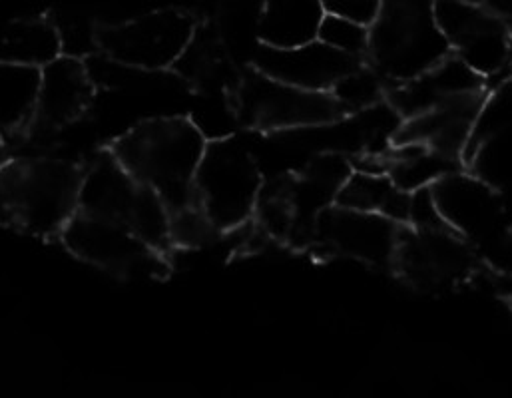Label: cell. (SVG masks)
Segmentation results:
<instances>
[{"mask_svg": "<svg viewBox=\"0 0 512 398\" xmlns=\"http://www.w3.org/2000/svg\"><path fill=\"white\" fill-rule=\"evenodd\" d=\"M206 150L202 132L184 118L148 120L120 138L112 154L142 184L152 188L168 217L202 207L196 172Z\"/></svg>", "mask_w": 512, "mask_h": 398, "instance_id": "6da1fadb", "label": "cell"}, {"mask_svg": "<svg viewBox=\"0 0 512 398\" xmlns=\"http://www.w3.org/2000/svg\"><path fill=\"white\" fill-rule=\"evenodd\" d=\"M84 174L62 160L16 158L0 166V223L50 237L78 211Z\"/></svg>", "mask_w": 512, "mask_h": 398, "instance_id": "7a4b0ae2", "label": "cell"}, {"mask_svg": "<svg viewBox=\"0 0 512 398\" xmlns=\"http://www.w3.org/2000/svg\"><path fill=\"white\" fill-rule=\"evenodd\" d=\"M433 0H383L369 26V54L375 68L393 80H413L449 56Z\"/></svg>", "mask_w": 512, "mask_h": 398, "instance_id": "3957f363", "label": "cell"}, {"mask_svg": "<svg viewBox=\"0 0 512 398\" xmlns=\"http://www.w3.org/2000/svg\"><path fill=\"white\" fill-rule=\"evenodd\" d=\"M78 211L116 221L158 251L172 247L170 217L160 196L136 180L114 154L100 156L82 178Z\"/></svg>", "mask_w": 512, "mask_h": 398, "instance_id": "277c9868", "label": "cell"}, {"mask_svg": "<svg viewBox=\"0 0 512 398\" xmlns=\"http://www.w3.org/2000/svg\"><path fill=\"white\" fill-rule=\"evenodd\" d=\"M60 235L76 257L116 277L166 275L164 253L116 221L76 211Z\"/></svg>", "mask_w": 512, "mask_h": 398, "instance_id": "5b68a950", "label": "cell"}, {"mask_svg": "<svg viewBox=\"0 0 512 398\" xmlns=\"http://www.w3.org/2000/svg\"><path fill=\"white\" fill-rule=\"evenodd\" d=\"M194 186L216 229H230L254 211L261 184L252 156L240 144L220 140L206 144Z\"/></svg>", "mask_w": 512, "mask_h": 398, "instance_id": "8992f818", "label": "cell"}, {"mask_svg": "<svg viewBox=\"0 0 512 398\" xmlns=\"http://www.w3.org/2000/svg\"><path fill=\"white\" fill-rule=\"evenodd\" d=\"M196 34V22L180 10H158L98 32L100 48L114 60L162 70L174 66Z\"/></svg>", "mask_w": 512, "mask_h": 398, "instance_id": "52a82bcc", "label": "cell"}, {"mask_svg": "<svg viewBox=\"0 0 512 398\" xmlns=\"http://www.w3.org/2000/svg\"><path fill=\"white\" fill-rule=\"evenodd\" d=\"M242 120L257 130H291L337 120L345 108L331 92L305 90L261 72L246 78L238 94Z\"/></svg>", "mask_w": 512, "mask_h": 398, "instance_id": "ba28073f", "label": "cell"}, {"mask_svg": "<svg viewBox=\"0 0 512 398\" xmlns=\"http://www.w3.org/2000/svg\"><path fill=\"white\" fill-rule=\"evenodd\" d=\"M393 261L403 277L423 289H441L465 279L473 253L451 227L413 229L399 237Z\"/></svg>", "mask_w": 512, "mask_h": 398, "instance_id": "9c48e42d", "label": "cell"}, {"mask_svg": "<svg viewBox=\"0 0 512 398\" xmlns=\"http://www.w3.org/2000/svg\"><path fill=\"white\" fill-rule=\"evenodd\" d=\"M313 231L327 249L371 265L393 261L401 237L393 219L341 205L325 209Z\"/></svg>", "mask_w": 512, "mask_h": 398, "instance_id": "30bf717a", "label": "cell"}, {"mask_svg": "<svg viewBox=\"0 0 512 398\" xmlns=\"http://www.w3.org/2000/svg\"><path fill=\"white\" fill-rule=\"evenodd\" d=\"M257 72L279 82L305 90H331L347 72L357 68V60L321 40L295 48L265 46L257 52Z\"/></svg>", "mask_w": 512, "mask_h": 398, "instance_id": "8fae6325", "label": "cell"}, {"mask_svg": "<svg viewBox=\"0 0 512 398\" xmlns=\"http://www.w3.org/2000/svg\"><path fill=\"white\" fill-rule=\"evenodd\" d=\"M445 223L459 235L485 239L503 219V201L481 178L449 174L431 186Z\"/></svg>", "mask_w": 512, "mask_h": 398, "instance_id": "7c38bea8", "label": "cell"}, {"mask_svg": "<svg viewBox=\"0 0 512 398\" xmlns=\"http://www.w3.org/2000/svg\"><path fill=\"white\" fill-rule=\"evenodd\" d=\"M481 106V90L447 98L413 116L399 132V144H419L455 158L467 150Z\"/></svg>", "mask_w": 512, "mask_h": 398, "instance_id": "4fadbf2b", "label": "cell"}, {"mask_svg": "<svg viewBox=\"0 0 512 398\" xmlns=\"http://www.w3.org/2000/svg\"><path fill=\"white\" fill-rule=\"evenodd\" d=\"M92 100V82L76 56H58L40 68V90L34 124L46 130L62 128L84 114Z\"/></svg>", "mask_w": 512, "mask_h": 398, "instance_id": "5bb4252c", "label": "cell"}, {"mask_svg": "<svg viewBox=\"0 0 512 398\" xmlns=\"http://www.w3.org/2000/svg\"><path fill=\"white\" fill-rule=\"evenodd\" d=\"M481 90V76L467 66L459 56L443 58L431 70L413 78L395 92V106L409 118L433 108L435 104Z\"/></svg>", "mask_w": 512, "mask_h": 398, "instance_id": "9a60e30c", "label": "cell"}, {"mask_svg": "<svg viewBox=\"0 0 512 398\" xmlns=\"http://www.w3.org/2000/svg\"><path fill=\"white\" fill-rule=\"evenodd\" d=\"M325 16L323 0H265L259 38L271 48H295L317 40Z\"/></svg>", "mask_w": 512, "mask_h": 398, "instance_id": "2e32d148", "label": "cell"}, {"mask_svg": "<svg viewBox=\"0 0 512 398\" xmlns=\"http://www.w3.org/2000/svg\"><path fill=\"white\" fill-rule=\"evenodd\" d=\"M451 46L479 76H489L507 64L511 56V34L497 16L483 8L479 18Z\"/></svg>", "mask_w": 512, "mask_h": 398, "instance_id": "e0dca14e", "label": "cell"}, {"mask_svg": "<svg viewBox=\"0 0 512 398\" xmlns=\"http://www.w3.org/2000/svg\"><path fill=\"white\" fill-rule=\"evenodd\" d=\"M40 68L0 60V130L16 132L34 120Z\"/></svg>", "mask_w": 512, "mask_h": 398, "instance_id": "ac0fdd59", "label": "cell"}, {"mask_svg": "<svg viewBox=\"0 0 512 398\" xmlns=\"http://www.w3.org/2000/svg\"><path fill=\"white\" fill-rule=\"evenodd\" d=\"M341 207L379 213L393 221H407L411 194L399 190L389 176L377 174H353L345 180L337 192Z\"/></svg>", "mask_w": 512, "mask_h": 398, "instance_id": "d6986e66", "label": "cell"}, {"mask_svg": "<svg viewBox=\"0 0 512 398\" xmlns=\"http://www.w3.org/2000/svg\"><path fill=\"white\" fill-rule=\"evenodd\" d=\"M2 54L4 60L42 68L62 54V36L46 20L16 22L4 36Z\"/></svg>", "mask_w": 512, "mask_h": 398, "instance_id": "ffe728a7", "label": "cell"}, {"mask_svg": "<svg viewBox=\"0 0 512 398\" xmlns=\"http://www.w3.org/2000/svg\"><path fill=\"white\" fill-rule=\"evenodd\" d=\"M413 152L401 154L393 164H391V180L393 184L407 192L413 194L423 188L435 186L441 178L453 174L455 158L445 156L441 152H435L431 148L411 144Z\"/></svg>", "mask_w": 512, "mask_h": 398, "instance_id": "44dd1931", "label": "cell"}, {"mask_svg": "<svg viewBox=\"0 0 512 398\" xmlns=\"http://www.w3.org/2000/svg\"><path fill=\"white\" fill-rule=\"evenodd\" d=\"M467 152L471 154L477 178L499 194L512 192V122L493 130Z\"/></svg>", "mask_w": 512, "mask_h": 398, "instance_id": "7402d4cb", "label": "cell"}, {"mask_svg": "<svg viewBox=\"0 0 512 398\" xmlns=\"http://www.w3.org/2000/svg\"><path fill=\"white\" fill-rule=\"evenodd\" d=\"M317 40L347 56H361L369 50V26L345 16L325 12Z\"/></svg>", "mask_w": 512, "mask_h": 398, "instance_id": "603a6c76", "label": "cell"}, {"mask_svg": "<svg viewBox=\"0 0 512 398\" xmlns=\"http://www.w3.org/2000/svg\"><path fill=\"white\" fill-rule=\"evenodd\" d=\"M331 94L345 110L365 108V106H371L377 102L379 82L373 74H369L367 70H361L357 66L333 84Z\"/></svg>", "mask_w": 512, "mask_h": 398, "instance_id": "cb8c5ba5", "label": "cell"}, {"mask_svg": "<svg viewBox=\"0 0 512 398\" xmlns=\"http://www.w3.org/2000/svg\"><path fill=\"white\" fill-rule=\"evenodd\" d=\"M512 122V82L503 84L495 96L487 102H483L481 106V112L477 116V122H475V128H473V134L469 138V144H467V150L473 148L479 140H483L487 134H491L493 130L505 126V124H511Z\"/></svg>", "mask_w": 512, "mask_h": 398, "instance_id": "d4e9b609", "label": "cell"}, {"mask_svg": "<svg viewBox=\"0 0 512 398\" xmlns=\"http://www.w3.org/2000/svg\"><path fill=\"white\" fill-rule=\"evenodd\" d=\"M383 0H323L325 12L351 18L365 26H371L381 10Z\"/></svg>", "mask_w": 512, "mask_h": 398, "instance_id": "484cf974", "label": "cell"}, {"mask_svg": "<svg viewBox=\"0 0 512 398\" xmlns=\"http://www.w3.org/2000/svg\"><path fill=\"white\" fill-rule=\"evenodd\" d=\"M487 10L497 16L507 28H512V0H487Z\"/></svg>", "mask_w": 512, "mask_h": 398, "instance_id": "4316f807", "label": "cell"}, {"mask_svg": "<svg viewBox=\"0 0 512 398\" xmlns=\"http://www.w3.org/2000/svg\"><path fill=\"white\" fill-rule=\"evenodd\" d=\"M461 2H469V4H485L487 0H461Z\"/></svg>", "mask_w": 512, "mask_h": 398, "instance_id": "83f0119b", "label": "cell"}]
</instances>
